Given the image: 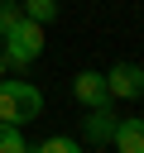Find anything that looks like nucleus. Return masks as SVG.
Wrapping results in <instances>:
<instances>
[{
	"label": "nucleus",
	"mask_w": 144,
	"mask_h": 153,
	"mask_svg": "<svg viewBox=\"0 0 144 153\" xmlns=\"http://www.w3.org/2000/svg\"><path fill=\"white\" fill-rule=\"evenodd\" d=\"M19 19H24V10H19V0H0V38H5V33H10V29L19 24Z\"/></svg>",
	"instance_id": "10"
},
{
	"label": "nucleus",
	"mask_w": 144,
	"mask_h": 153,
	"mask_svg": "<svg viewBox=\"0 0 144 153\" xmlns=\"http://www.w3.org/2000/svg\"><path fill=\"white\" fill-rule=\"evenodd\" d=\"M43 24H34V19H19L10 33H5V43H0V53H5V67H14V72H29V62H38L43 57Z\"/></svg>",
	"instance_id": "1"
},
{
	"label": "nucleus",
	"mask_w": 144,
	"mask_h": 153,
	"mask_svg": "<svg viewBox=\"0 0 144 153\" xmlns=\"http://www.w3.org/2000/svg\"><path fill=\"white\" fill-rule=\"evenodd\" d=\"M110 143H115L120 153H144V120H115Z\"/></svg>",
	"instance_id": "6"
},
{
	"label": "nucleus",
	"mask_w": 144,
	"mask_h": 153,
	"mask_svg": "<svg viewBox=\"0 0 144 153\" xmlns=\"http://www.w3.org/2000/svg\"><path fill=\"white\" fill-rule=\"evenodd\" d=\"M29 153H82V143L77 139H67V134H53V139H43L38 148H29Z\"/></svg>",
	"instance_id": "8"
},
{
	"label": "nucleus",
	"mask_w": 144,
	"mask_h": 153,
	"mask_svg": "<svg viewBox=\"0 0 144 153\" xmlns=\"http://www.w3.org/2000/svg\"><path fill=\"white\" fill-rule=\"evenodd\" d=\"M43 115V91L34 81H0V124H24Z\"/></svg>",
	"instance_id": "2"
},
{
	"label": "nucleus",
	"mask_w": 144,
	"mask_h": 153,
	"mask_svg": "<svg viewBox=\"0 0 144 153\" xmlns=\"http://www.w3.org/2000/svg\"><path fill=\"white\" fill-rule=\"evenodd\" d=\"M5 72H10V67H5V53H0V81H5Z\"/></svg>",
	"instance_id": "11"
},
{
	"label": "nucleus",
	"mask_w": 144,
	"mask_h": 153,
	"mask_svg": "<svg viewBox=\"0 0 144 153\" xmlns=\"http://www.w3.org/2000/svg\"><path fill=\"white\" fill-rule=\"evenodd\" d=\"M72 96H77L86 110L106 105V100H110V96H106V72H91V67H86V72H77V76H72Z\"/></svg>",
	"instance_id": "4"
},
{
	"label": "nucleus",
	"mask_w": 144,
	"mask_h": 153,
	"mask_svg": "<svg viewBox=\"0 0 144 153\" xmlns=\"http://www.w3.org/2000/svg\"><path fill=\"white\" fill-rule=\"evenodd\" d=\"M106 96L110 100H139L144 96V67L139 62H115L106 72Z\"/></svg>",
	"instance_id": "3"
},
{
	"label": "nucleus",
	"mask_w": 144,
	"mask_h": 153,
	"mask_svg": "<svg viewBox=\"0 0 144 153\" xmlns=\"http://www.w3.org/2000/svg\"><path fill=\"white\" fill-rule=\"evenodd\" d=\"M19 10H24V19H34V24H53V19H58V0H19Z\"/></svg>",
	"instance_id": "7"
},
{
	"label": "nucleus",
	"mask_w": 144,
	"mask_h": 153,
	"mask_svg": "<svg viewBox=\"0 0 144 153\" xmlns=\"http://www.w3.org/2000/svg\"><path fill=\"white\" fill-rule=\"evenodd\" d=\"M0 153H29V143H24L19 124H0Z\"/></svg>",
	"instance_id": "9"
},
{
	"label": "nucleus",
	"mask_w": 144,
	"mask_h": 153,
	"mask_svg": "<svg viewBox=\"0 0 144 153\" xmlns=\"http://www.w3.org/2000/svg\"><path fill=\"white\" fill-rule=\"evenodd\" d=\"M115 110H110V100L106 105H96V110H86V120H82V139L86 143H110V134H115Z\"/></svg>",
	"instance_id": "5"
}]
</instances>
